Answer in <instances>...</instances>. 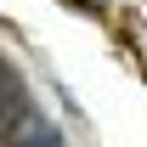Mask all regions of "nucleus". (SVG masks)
Wrapping results in <instances>:
<instances>
[{
    "label": "nucleus",
    "instance_id": "nucleus-2",
    "mask_svg": "<svg viewBox=\"0 0 147 147\" xmlns=\"http://www.w3.org/2000/svg\"><path fill=\"white\" fill-rule=\"evenodd\" d=\"M28 108H34V96H28V79L17 74V62H11V57H0V130H11Z\"/></svg>",
    "mask_w": 147,
    "mask_h": 147
},
{
    "label": "nucleus",
    "instance_id": "nucleus-3",
    "mask_svg": "<svg viewBox=\"0 0 147 147\" xmlns=\"http://www.w3.org/2000/svg\"><path fill=\"white\" fill-rule=\"evenodd\" d=\"M74 6H85V11H102V6H108V0H74Z\"/></svg>",
    "mask_w": 147,
    "mask_h": 147
},
{
    "label": "nucleus",
    "instance_id": "nucleus-1",
    "mask_svg": "<svg viewBox=\"0 0 147 147\" xmlns=\"http://www.w3.org/2000/svg\"><path fill=\"white\" fill-rule=\"evenodd\" d=\"M0 147H68V142H62V125L57 119H45L40 108H28L11 130H0Z\"/></svg>",
    "mask_w": 147,
    "mask_h": 147
}]
</instances>
